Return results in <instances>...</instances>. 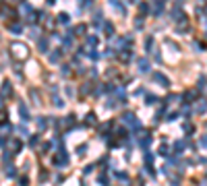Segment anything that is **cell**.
I'll list each match as a JSON object with an SVG mask.
<instances>
[{"mask_svg":"<svg viewBox=\"0 0 207 186\" xmlns=\"http://www.w3.org/2000/svg\"><path fill=\"white\" fill-rule=\"evenodd\" d=\"M58 23H60V25H69V23H70V17L66 13H60V14H58Z\"/></svg>","mask_w":207,"mask_h":186,"instance_id":"cell-11","label":"cell"},{"mask_svg":"<svg viewBox=\"0 0 207 186\" xmlns=\"http://www.w3.org/2000/svg\"><path fill=\"white\" fill-rule=\"evenodd\" d=\"M193 97H195V91H188V93L184 95V99H193Z\"/></svg>","mask_w":207,"mask_h":186,"instance_id":"cell-37","label":"cell"},{"mask_svg":"<svg viewBox=\"0 0 207 186\" xmlns=\"http://www.w3.org/2000/svg\"><path fill=\"white\" fill-rule=\"evenodd\" d=\"M19 114H21L23 120H29V112H27V108H25V103H21L19 105Z\"/></svg>","mask_w":207,"mask_h":186,"instance_id":"cell-14","label":"cell"},{"mask_svg":"<svg viewBox=\"0 0 207 186\" xmlns=\"http://www.w3.org/2000/svg\"><path fill=\"white\" fill-rule=\"evenodd\" d=\"M112 6H114V10H118V14H126V8L122 6V2H118V0H112Z\"/></svg>","mask_w":207,"mask_h":186,"instance_id":"cell-7","label":"cell"},{"mask_svg":"<svg viewBox=\"0 0 207 186\" xmlns=\"http://www.w3.org/2000/svg\"><path fill=\"white\" fill-rule=\"evenodd\" d=\"M114 176H116L118 180H129V176H126L124 172H114Z\"/></svg>","mask_w":207,"mask_h":186,"instance_id":"cell-25","label":"cell"},{"mask_svg":"<svg viewBox=\"0 0 207 186\" xmlns=\"http://www.w3.org/2000/svg\"><path fill=\"white\" fill-rule=\"evenodd\" d=\"M133 58H131V52H124L122 54V62H131Z\"/></svg>","mask_w":207,"mask_h":186,"instance_id":"cell-29","label":"cell"},{"mask_svg":"<svg viewBox=\"0 0 207 186\" xmlns=\"http://www.w3.org/2000/svg\"><path fill=\"white\" fill-rule=\"evenodd\" d=\"M40 50L41 52H48V41L46 39H40Z\"/></svg>","mask_w":207,"mask_h":186,"instance_id":"cell-23","label":"cell"},{"mask_svg":"<svg viewBox=\"0 0 207 186\" xmlns=\"http://www.w3.org/2000/svg\"><path fill=\"white\" fill-rule=\"evenodd\" d=\"M91 172H93V165H87V167H85V172H83V174H91Z\"/></svg>","mask_w":207,"mask_h":186,"instance_id":"cell-38","label":"cell"},{"mask_svg":"<svg viewBox=\"0 0 207 186\" xmlns=\"http://www.w3.org/2000/svg\"><path fill=\"white\" fill-rule=\"evenodd\" d=\"M201 147H207V137H203V138H201Z\"/></svg>","mask_w":207,"mask_h":186,"instance_id":"cell-39","label":"cell"},{"mask_svg":"<svg viewBox=\"0 0 207 186\" xmlns=\"http://www.w3.org/2000/svg\"><path fill=\"white\" fill-rule=\"evenodd\" d=\"M116 97L120 99V101H124V97H126V93H124V89H116Z\"/></svg>","mask_w":207,"mask_h":186,"instance_id":"cell-22","label":"cell"},{"mask_svg":"<svg viewBox=\"0 0 207 186\" xmlns=\"http://www.w3.org/2000/svg\"><path fill=\"white\" fill-rule=\"evenodd\" d=\"M151 76H153V81H155V83H159L162 87H170V81H168V76H164L162 72H153Z\"/></svg>","mask_w":207,"mask_h":186,"instance_id":"cell-3","label":"cell"},{"mask_svg":"<svg viewBox=\"0 0 207 186\" xmlns=\"http://www.w3.org/2000/svg\"><path fill=\"white\" fill-rule=\"evenodd\" d=\"M13 95V87H11V83L4 81L2 83V97H11Z\"/></svg>","mask_w":207,"mask_h":186,"instance_id":"cell-6","label":"cell"},{"mask_svg":"<svg viewBox=\"0 0 207 186\" xmlns=\"http://www.w3.org/2000/svg\"><path fill=\"white\" fill-rule=\"evenodd\" d=\"M97 182H99V184H102V186H108V178H106L104 174H102V176H99V178H97Z\"/></svg>","mask_w":207,"mask_h":186,"instance_id":"cell-27","label":"cell"},{"mask_svg":"<svg viewBox=\"0 0 207 186\" xmlns=\"http://www.w3.org/2000/svg\"><path fill=\"white\" fill-rule=\"evenodd\" d=\"M151 48H153V37H147V41H145V50L149 52Z\"/></svg>","mask_w":207,"mask_h":186,"instance_id":"cell-21","label":"cell"},{"mask_svg":"<svg viewBox=\"0 0 207 186\" xmlns=\"http://www.w3.org/2000/svg\"><path fill=\"white\" fill-rule=\"evenodd\" d=\"M139 70L141 72H149V58H139Z\"/></svg>","mask_w":207,"mask_h":186,"instance_id":"cell-5","label":"cell"},{"mask_svg":"<svg viewBox=\"0 0 207 186\" xmlns=\"http://www.w3.org/2000/svg\"><path fill=\"white\" fill-rule=\"evenodd\" d=\"M60 56H62V52H60V50H56V52H52V54H50V62H52V64H56V62H60Z\"/></svg>","mask_w":207,"mask_h":186,"instance_id":"cell-12","label":"cell"},{"mask_svg":"<svg viewBox=\"0 0 207 186\" xmlns=\"http://www.w3.org/2000/svg\"><path fill=\"white\" fill-rule=\"evenodd\" d=\"M11 52H13L19 60H25L29 56V48L25 46V43H21V41H15V43H11Z\"/></svg>","mask_w":207,"mask_h":186,"instance_id":"cell-1","label":"cell"},{"mask_svg":"<svg viewBox=\"0 0 207 186\" xmlns=\"http://www.w3.org/2000/svg\"><path fill=\"white\" fill-rule=\"evenodd\" d=\"M122 122L129 126V128H135V130H139L141 128V124H139V118L135 116V114H131V112H124L122 114Z\"/></svg>","mask_w":207,"mask_h":186,"instance_id":"cell-2","label":"cell"},{"mask_svg":"<svg viewBox=\"0 0 207 186\" xmlns=\"http://www.w3.org/2000/svg\"><path fill=\"white\" fill-rule=\"evenodd\" d=\"M35 122H37V128H40V130H46V128H48V120H46L44 116H40Z\"/></svg>","mask_w":207,"mask_h":186,"instance_id":"cell-10","label":"cell"},{"mask_svg":"<svg viewBox=\"0 0 207 186\" xmlns=\"http://www.w3.org/2000/svg\"><path fill=\"white\" fill-rule=\"evenodd\" d=\"M104 33H106V35H112V33H114V25H112V23H108V21H104Z\"/></svg>","mask_w":207,"mask_h":186,"instance_id":"cell-13","label":"cell"},{"mask_svg":"<svg viewBox=\"0 0 207 186\" xmlns=\"http://www.w3.org/2000/svg\"><path fill=\"white\" fill-rule=\"evenodd\" d=\"M145 99H147V103H155V101H158V97H155V95H147Z\"/></svg>","mask_w":207,"mask_h":186,"instance_id":"cell-31","label":"cell"},{"mask_svg":"<svg viewBox=\"0 0 207 186\" xmlns=\"http://www.w3.org/2000/svg\"><path fill=\"white\" fill-rule=\"evenodd\" d=\"M48 2H50V4H52V2H56V0H48Z\"/></svg>","mask_w":207,"mask_h":186,"instance_id":"cell-41","label":"cell"},{"mask_svg":"<svg viewBox=\"0 0 207 186\" xmlns=\"http://www.w3.org/2000/svg\"><path fill=\"white\" fill-rule=\"evenodd\" d=\"M37 143H40V137H37V134H33V137H29V145H31V147H35Z\"/></svg>","mask_w":207,"mask_h":186,"instance_id":"cell-20","label":"cell"},{"mask_svg":"<svg viewBox=\"0 0 207 186\" xmlns=\"http://www.w3.org/2000/svg\"><path fill=\"white\" fill-rule=\"evenodd\" d=\"M162 6H164V4H155V8H153V14H162Z\"/></svg>","mask_w":207,"mask_h":186,"instance_id":"cell-30","label":"cell"},{"mask_svg":"<svg viewBox=\"0 0 207 186\" xmlns=\"http://www.w3.org/2000/svg\"><path fill=\"white\" fill-rule=\"evenodd\" d=\"M87 124H95V116H93V114L87 116Z\"/></svg>","mask_w":207,"mask_h":186,"instance_id":"cell-34","label":"cell"},{"mask_svg":"<svg viewBox=\"0 0 207 186\" xmlns=\"http://www.w3.org/2000/svg\"><path fill=\"white\" fill-rule=\"evenodd\" d=\"M129 2H137V0H129Z\"/></svg>","mask_w":207,"mask_h":186,"instance_id":"cell-43","label":"cell"},{"mask_svg":"<svg viewBox=\"0 0 207 186\" xmlns=\"http://www.w3.org/2000/svg\"><path fill=\"white\" fill-rule=\"evenodd\" d=\"M62 43H64V46H73V35H64V39H62Z\"/></svg>","mask_w":207,"mask_h":186,"instance_id":"cell-18","label":"cell"},{"mask_svg":"<svg viewBox=\"0 0 207 186\" xmlns=\"http://www.w3.org/2000/svg\"><path fill=\"white\" fill-rule=\"evenodd\" d=\"M145 163H147V165H151V163H153V153L145 151Z\"/></svg>","mask_w":207,"mask_h":186,"instance_id":"cell-16","label":"cell"},{"mask_svg":"<svg viewBox=\"0 0 207 186\" xmlns=\"http://www.w3.org/2000/svg\"><path fill=\"white\" fill-rule=\"evenodd\" d=\"M31 37H35V39H40V29H31Z\"/></svg>","mask_w":207,"mask_h":186,"instance_id":"cell-32","label":"cell"},{"mask_svg":"<svg viewBox=\"0 0 207 186\" xmlns=\"http://www.w3.org/2000/svg\"><path fill=\"white\" fill-rule=\"evenodd\" d=\"M6 145H8V149H11L13 153H19L21 149H23V143H21L19 138H13V141H8Z\"/></svg>","mask_w":207,"mask_h":186,"instance_id":"cell-4","label":"cell"},{"mask_svg":"<svg viewBox=\"0 0 207 186\" xmlns=\"http://www.w3.org/2000/svg\"><path fill=\"white\" fill-rule=\"evenodd\" d=\"M85 43H87V48H95L97 46V37L95 35H87V37H85Z\"/></svg>","mask_w":207,"mask_h":186,"instance_id":"cell-8","label":"cell"},{"mask_svg":"<svg viewBox=\"0 0 207 186\" xmlns=\"http://www.w3.org/2000/svg\"><path fill=\"white\" fill-rule=\"evenodd\" d=\"M159 155H164V157H170V155H168V147H166V145H162V147H159Z\"/></svg>","mask_w":207,"mask_h":186,"instance_id":"cell-26","label":"cell"},{"mask_svg":"<svg viewBox=\"0 0 207 186\" xmlns=\"http://www.w3.org/2000/svg\"><path fill=\"white\" fill-rule=\"evenodd\" d=\"M89 58H91V60H99V58H102V54H97V52H91Z\"/></svg>","mask_w":207,"mask_h":186,"instance_id":"cell-33","label":"cell"},{"mask_svg":"<svg viewBox=\"0 0 207 186\" xmlns=\"http://www.w3.org/2000/svg\"><path fill=\"white\" fill-rule=\"evenodd\" d=\"M184 147H186V143H184V141H178V143H176V145H174V149H176V151H184Z\"/></svg>","mask_w":207,"mask_h":186,"instance_id":"cell-17","label":"cell"},{"mask_svg":"<svg viewBox=\"0 0 207 186\" xmlns=\"http://www.w3.org/2000/svg\"><path fill=\"white\" fill-rule=\"evenodd\" d=\"M62 122H64V126H69V128H73V122H75V118H73V116H69V118H64Z\"/></svg>","mask_w":207,"mask_h":186,"instance_id":"cell-19","label":"cell"},{"mask_svg":"<svg viewBox=\"0 0 207 186\" xmlns=\"http://www.w3.org/2000/svg\"><path fill=\"white\" fill-rule=\"evenodd\" d=\"M11 31H13V33H21V31H23V27H21V25H11Z\"/></svg>","mask_w":207,"mask_h":186,"instance_id":"cell-24","label":"cell"},{"mask_svg":"<svg viewBox=\"0 0 207 186\" xmlns=\"http://www.w3.org/2000/svg\"><path fill=\"white\" fill-rule=\"evenodd\" d=\"M195 110L199 112V114H205V112H207V101H205V99L197 101V108H195Z\"/></svg>","mask_w":207,"mask_h":186,"instance_id":"cell-9","label":"cell"},{"mask_svg":"<svg viewBox=\"0 0 207 186\" xmlns=\"http://www.w3.org/2000/svg\"><path fill=\"white\" fill-rule=\"evenodd\" d=\"M139 6H141V14H147V13H151V6H149L147 2H141Z\"/></svg>","mask_w":207,"mask_h":186,"instance_id":"cell-15","label":"cell"},{"mask_svg":"<svg viewBox=\"0 0 207 186\" xmlns=\"http://www.w3.org/2000/svg\"><path fill=\"white\" fill-rule=\"evenodd\" d=\"M182 128H184V132H188V134L193 132V126H191L188 122H184V124H182Z\"/></svg>","mask_w":207,"mask_h":186,"instance_id":"cell-28","label":"cell"},{"mask_svg":"<svg viewBox=\"0 0 207 186\" xmlns=\"http://www.w3.org/2000/svg\"><path fill=\"white\" fill-rule=\"evenodd\" d=\"M62 75H64V76L70 75V68H69V66H62Z\"/></svg>","mask_w":207,"mask_h":186,"instance_id":"cell-35","label":"cell"},{"mask_svg":"<svg viewBox=\"0 0 207 186\" xmlns=\"http://www.w3.org/2000/svg\"><path fill=\"white\" fill-rule=\"evenodd\" d=\"M155 4H164V0H155Z\"/></svg>","mask_w":207,"mask_h":186,"instance_id":"cell-40","label":"cell"},{"mask_svg":"<svg viewBox=\"0 0 207 186\" xmlns=\"http://www.w3.org/2000/svg\"><path fill=\"white\" fill-rule=\"evenodd\" d=\"M15 2H23V0H15Z\"/></svg>","mask_w":207,"mask_h":186,"instance_id":"cell-42","label":"cell"},{"mask_svg":"<svg viewBox=\"0 0 207 186\" xmlns=\"http://www.w3.org/2000/svg\"><path fill=\"white\" fill-rule=\"evenodd\" d=\"M85 29H87L85 25H79V27H77V33H85Z\"/></svg>","mask_w":207,"mask_h":186,"instance_id":"cell-36","label":"cell"}]
</instances>
